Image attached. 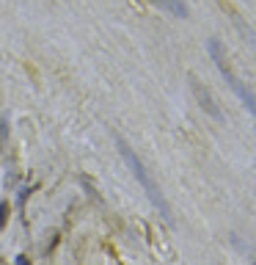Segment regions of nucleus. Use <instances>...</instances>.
Here are the masks:
<instances>
[{"label": "nucleus", "mask_w": 256, "mask_h": 265, "mask_svg": "<svg viewBox=\"0 0 256 265\" xmlns=\"http://www.w3.org/2000/svg\"><path fill=\"white\" fill-rule=\"evenodd\" d=\"M248 39H251V44H253V50H256V33L253 31H248Z\"/></svg>", "instance_id": "5"}, {"label": "nucleus", "mask_w": 256, "mask_h": 265, "mask_svg": "<svg viewBox=\"0 0 256 265\" xmlns=\"http://www.w3.org/2000/svg\"><path fill=\"white\" fill-rule=\"evenodd\" d=\"M119 149H121V155H124V161H127V166L132 169V174H135V180L143 185V191H146V196L154 202V207L160 210L162 216H165L168 221H171V207H168V202H165V196L160 193V188H157V182L149 177V172H146V166L141 163V157L135 155V152L130 149V146L124 144V141H119Z\"/></svg>", "instance_id": "1"}, {"label": "nucleus", "mask_w": 256, "mask_h": 265, "mask_svg": "<svg viewBox=\"0 0 256 265\" xmlns=\"http://www.w3.org/2000/svg\"><path fill=\"white\" fill-rule=\"evenodd\" d=\"M209 52H212V58H215V64H218L220 75L226 78V83L231 86V91H234L237 97H240V102L245 105V108H248V114H251V116H253V122H256V94H253V88H251V86H245V83H242V80L237 78L234 72H231L229 67H226L223 52H220V44L215 42V39L209 42Z\"/></svg>", "instance_id": "2"}, {"label": "nucleus", "mask_w": 256, "mask_h": 265, "mask_svg": "<svg viewBox=\"0 0 256 265\" xmlns=\"http://www.w3.org/2000/svg\"><path fill=\"white\" fill-rule=\"evenodd\" d=\"M154 6H160L162 11H168V14L174 17H188V6L182 3V0H152Z\"/></svg>", "instance_id": "4"}, {"label": "nucleus", "mask_w": 256, "mask_h": 265, "mask_svg": "<svg viewBox=\"0 0 256 265\" xmlns=\"http://www.w3.org/2000/svg\"><path fill=\"white\" fill-rule=\"evenodd\" d=\"M6 221V204H0V224Z\"/></svg>", "instance_id": "6"}, {"label": "nucleus", "mask_w": 256, "mask_h": 265, "mask_svg": "<svg viewBox=\"0 0 256 265\" xmlns=\"http://www.w3.org/2000/svg\"><path fill=\"white\" fill-rule=\"evenodd\" d=\"M190 88H193V94L199 97V105L207 111L209 116H212V119H223V114H220V111L215 108V102H212V94H209L207 88L201 86V80H199V78H190Z\"/></svg>", "instance_id": "3"}]
</instances>
